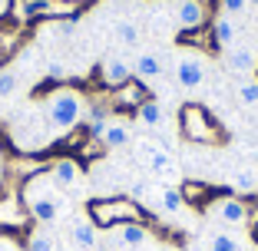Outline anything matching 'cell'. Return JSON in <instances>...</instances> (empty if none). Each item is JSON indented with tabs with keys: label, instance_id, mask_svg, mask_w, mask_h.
<instances>
[{
	"label": "cell",
	"instance_id": "21",
	"mask_svg": "<svg viewBox=\"0 0 258 251\" xmlns=\"http://www.w3.org/2000/svg\"><path fill=\"white\" fill-rule=\"evenodd\" d=\"M235 93H238V99H242L245 106H258V83L255 79H242V83L235 86Z\"/></svg>",
	"mask_w": 258,
	"mask_h": 251
},
{
	"label": "cell",
	"instance_id": "4",
	"mask_svg": "<svg viewBox=\"0 0 258 251\" xmlns=\"http://www.w3.org/2000/svg\"><path fill=\"white\" fill-rule=\"evenodd\" d=\"M248 205H245V198L238 195H222L212 202V218L219 221V225H228V228H242V225H248Z\"/></svg>",
	"mask_w": 258,
	"mask_h": 251
},
{
	"label": "cell",
	"instance_id": "26",
	"mask_svg": "<svg viewBox=\"0 0 258 251\" xmlns=\"http://www.w3.org/2000/svg\"><path fill=\"white\" fill-rule=\"evenodd\" d=\"M17 90V76L14 73H0V96H14Z\"/></svg>",
	"mask_w": 258,
	"mask_h": 251
},
{
	"label": "cell",
	"instance_id": "2",
	"mask_svg": "<svg viewBox=\"0 0 258 251\" xmlns=\"http://www.w3.org/2000/svg\"><path fill=\"white\" fill-rule=\"evenodd\" d=\"M90 221L96 228H119L126 221H139V212L129 198H103L90 205Z\"/></svg>",
	"mask_w": 258,
	"mask_h": 251
},
{
	"label": "cell",
	"instance_id": "17",
	"mask_svg": "<svg viewBox=\"0 0 258 251\" xmlns=\"http://www.w3.org/2000/svg\"><path fill=\"white\" fill-rule=\"evenodd\" d=\"M146 99H149V93H146L143 79H129L126 86H119V103H126V106H143Z\"/></svg>",
	"mask_w": 258,
	"mask_h": 251
},
{
	"label": "cell",
	"instance_id": "18",
	"mask_svg": "<svg viewBox=\"0 0 258 251\" xmlns=\"http://www.w3.org/2000/svg\"><path fill=\"white\" fill-rule=\"evenodd\" d=\"M99 142L106 145V149H122V145L129 142V129L122 126V122H106L103 126V139Z\"/></svg>",
	"mask_w": 258,
	"mask_h": 251
},
{
	"label": "cell",
	"instance_id": "29",
	"mask_svg": "<svg viewBox=\"0 0 258 251\" xmlns=\"http://www.w3.org/2000/svg\"><path fill=\"white\" fill-rule=\"evenodd\" d=\"M0 251H17V244H10V241H0Z\"/></svg>",
	"mask_w": 258,
	"mask_h": 251
},
{
	"label": "cell",
	"instance_id": "12",
	"mask_svg": "<svg viewBox=\"0 0 258 251\" xmlns=\"http://www.w3.org/2000/svg\"><path fill=\"white\" fill-rule=\"evenodd\" d=\"M255 63H258V56L251 46H232V50H225V66L235 69V73H251Z\"/></svg>",
	"mask_w": 258,
	"mask_h": 251
},
{
	"label": "cell",
	"instance_id": "30",
	"mask_svg": "<svg viewBox=\"0 0 258 251\" xmlns=\"http://www.w3.org/2000/svg\"><path fill=\"white\" fill-rule=\"evenodd\" d=\"M7 10H10V0H0V17L7 14Z\"/></svg>",
	"mask_w": 258,
	"mask_h": 251
},
{
	"label": "cell",
	"instance_id": "22",
	"mask_svg": "<svg viewBox=\"0 0 258 251\" xmlns=\"http://www.w3.org/2000/svg\"><path fill=\"white\" fill-rule=\"evenodd\" d=\"M53 248H56V241L50 231H33L30 241H27V251H53Z\"/></svg>",
	"mask_w": 258,
	"mask_h": 251
},
{
	"label": "cell",
	"instance_id": "25",
	"mask_svg": "<svg viewBox=\"0 0 258 251\" xmlns=\"http://www.w3.org/2000/svg\"><path fill=\"white\" fill-rule=\"evenodd\" d=\"M248 0H222V14H228V17H242V14H248Z\"/></svg>",
	"mask_w": 258,
	"mask_h": 251
},
{
	"label": "cell",
	"instance_id": "8",
	"mask_svg": "<svg viewBox=\"0 0 258 251\" xmlns=\"http://www.w3.org/2000/svg\"><path fill=\"white\" fill-rule=\"evenodd\" d=\"M70 241L76 244L80 251H93L99 244V235H96V225H93L90 218H76L73 225H70Z\"/></svg>",
	"mask_w": 258,
	"mask_h": 251
},
{
	"label": "cell",
	"instance_id": "6",
	"mask_svg": "<svg viewBox=\"0 0 258 251\" xmlns=\"http://www.w3.org/2000/svg\"><path fill=\"white\" fill-rule=\"evenodd\" d=\"M205 20V10L199 0H172V23L179 30H199Z\"/></svg>",
	"mask_w": 258,
	"mask_h": 251
},
{
	"label": "cell",
	"instance_id": "13",
	"mask_svg": "<svg viewBox=\"0 0 258 251\" xmlns=\"http://www.w3.org/2000/svg\"><path fill=\"white\" fill-rule=\"evenodd\" d=\"M80 179H83V172H80V165L73 159H60L53 165V185L56 189H76Z\"/></svg>",
	"mask_w": 258,
	"mask_h": 251
},
{
	"label": "cell",
	"instance_id": "28",
	"mask_svg": "<svg viewBox=\"0 0 258 251\" xmlns=\"http://www.w3.org/2000/svg\"><path fill=\"white\" fill-rule=\"evenodd\" d=\"M46 76L50 79H63V66L60 63H46Z\"/></svg>",
	"mask_w": 258,
	"mask_h": 251
},
{
	"label": "cell",
	"instance_id": "5",
	"mask_svg": "<svg viewBox=\"0 0 258 251\" xmlns=\"http://www.w3.org/2000/svg\"><path fill=\"white\" fill-rule=\"evenodd\" d=\"M205 60L202 56H192V53H182L175 56V83L182 86V90H199L205 83Z\"/></svg>",
	"mask_w": 258,
	"mask_h": 251
},
{
	"label": "cell",
	"instance_id": "10",
	"mask_svg": "<svg viewBox=\"0 0 258 251\" xmlns=\"http://www.w3.org/2000/svg\"><path fill=\"white\" fill-rule=\"evenodd\" d=\"M129 63L119 60V56H109V60H103V83L113 86V90H119V86L129 83Z\"/></svg>",
	"mask_w": 258,
	"mask_h": 251
},
{
	"label": "cell",
	"instance_id": "24",
	"mask_svg": "<svg viewBox=\"0 0 258 251\" xmlns=\"http://www.w3.org/2000/svg\"><path fill=\"white\" fill-rule=\"evenodd\" d=\"M182 192L179 189H162V208L166 212H182Z\"/></svg>",
	"mask_w": 258,
	"mask_h": 251
},
{
	"label": "cell",
	"instance_id": "16",
	"mask_svg": "<svg viewBox=\"0 0 258 251\" xmlns=\"http://www.w3.org/2000/svg\"><path fill=\"white\" fill-rule=\"evenodd\" d=\"M139 122H143V126H149V129H159L162 122H166V109H162V103L146 99L143 106H139Z\"/></svg>",
	"mask_w": 258,
	"mask_h": 251
},
{
	"label": "cell",
	"instance_id": "7",
	"mask_svg": "<svg viewBox=\"0 0 258 251\" xmlns=\"http://www.w3.org/2000/svg\"><path fill=\"white\" fill-rule=\"evenodd\" d=\"M133 73H136L143 83L162 76V60H159V53H156V50H139L136 60H133Z\"/></svg>",
	"mask_w": 258,
	"mask_h": 251
},
{
	"label": "cell",
	"instance_id": "14",
	"mask_svg": "<svg viewBox=\"0 0 258 251\" xmlns=\"http://www.w3.org/2000/svg\"><path fill=\"white\" fill-rule=\"evenodd\" d=\"M146 238H149V228H146L143 221H126V225H119V244L122 248H139Z\"/></svg>",
	"mask_w": 258,
	"mask_h": 251
},
{
	"label": "cell",
	"instance_id": "9",
	"mask_svg": "<svg viewBox=\"0 0 258 251\" xmlns=\"http://www.w3.org/2000/svg\"><path fill=\"white\" fill-rule=\"evenodd\" d=\"M30 215L40 225H53V221L60 218V202H56L53 195H33L30 198Z\"/></svg>",
	"mask_w": 258,
	"mask_h": 251
},
{
	"label": "cell",
	"instance_id": "20",
	"mask_svg": "<svg viewBox=\"0 0 258 251\" xmlns=\"http://www.w3.org/2000/svg\"><path fill=\"white\" fill-rule=\"evenodd\" d=\"M232 189H235L238 195H251V192H258V175L251 172V169H238V172L232 175Z\"/></svg>",
	"mask_w": 258,
	"mask_h": 251
},
{
	"label": "cell",
	"instance_id": "1",
	"mask_svg": "<svg viewBox=\"0 0 258 251\" xmlns=\"http://www.w3.org/2000/svg\"><path fill=\"white\" fill-rule=\"evenodd\" d=\"M43 109H46V122L56 126L60 132H67V129H73L76 122L83 119L86 99L76 90H56V93H50V96L43 99Z\"/></svg>",
	"mask_w": 258,
	"mask_h": 251
},
{
	"label": "cell",
	"instance_id": "31",
	"mask_svg": "<svg viewBox=\"0 0 258 251\" xmlns=\"http://www.w3.org/2000/svg\"><path fill=\"white\" fill-rule=\"evenodd\" d=\"M248 4H251V7H258V0H248Z\"/></svg>",
	"mask_w": 258,
	"mask_h": 251
},
{
	"label": "cell",
	"instance_id": "23",
	"mask_svg": "<svg viewBox=\"0 0 258 251\" xmlns=\"http://www.w3.org/2000/svg\"><path fill=\"white\" fill-rule=\"evenodd\" d=\"M20 221H23V212L14 205V198H7L0 205V225H20Z\"/></svg>",
	"mask_w": 258,
	"mask_h": 251
},
{
	"label": "cell",
	"instance_id": "11",
	"mask_svg": "<svg viewBox=\"0 0 258 251\" xmlns=\"http://www.w3.org/2000/svg\"><path fill=\"white\" fill-rule=\"evenodd\" d=\"M212 37H215V46L228 50V46H235V37H238V27H235V17L228 14H219L212 23Z\"/></svg>",
	"mask_w": 258,
	"mask_h": 251
},
{
	"label": "cell",
	"instance_id": "27",
	"mask_svg": "<svg viewBox=\"0 0 258 251\" xmlns=\"http://www.w3.org/2000/svg\"><path fill=\"white\" fill-rule=\"evenodd\" d=\"M86 113H90V126H99V122H106V113H109V109H106V106H99V103H93Z\"/></svg>",
	"mask_w": 258,
	"mask_h": 251
},
{
	"label": "cell",
	"instance_id": "3",
	"mask_svg": "<svg viewBox=\"0 0 258 251\" xmlns=\"http://www.w3.org/2000/svg\"><path fill=\"white\" fill-rule=\"evenodd\" d=\"M179 122H182V136L192 139V142H219V126H215V119L209 116V109L192 103V106L182 109Z\"/></svg>",
	"mask_w": 258,
	"mask_h": 251
},
{
	"label": "cell",
	"instance_id": "15",
	"mask_svg": "<svg viewBox=\"0 0 258 251\" xmlns=\"http://www.w3.org/2000/svg\"><path fill=\"white\" fill-rule=\"evenodd\" d=\"M205 251H242V241L228 231H209L205 235Z\"/></svg>",
	"mask_w": 258,
	"mask_h": 251
},
{
	"label": "cell",
	"instance_id": "19",
	"mask_svg": "<svg viewBox=\"0 0 258 251\" xmlns=\"http://www.w3.org/2000/svg\"><path fill=\"white\" fill-rule=\"evenodd\" d=\"M113 33H116V43H122V46H136L139 43V23H133V20H116V27H113Z\"/></svg>",
	"mask_w": 258,
	"mask_h": 251
}]
</instances>
